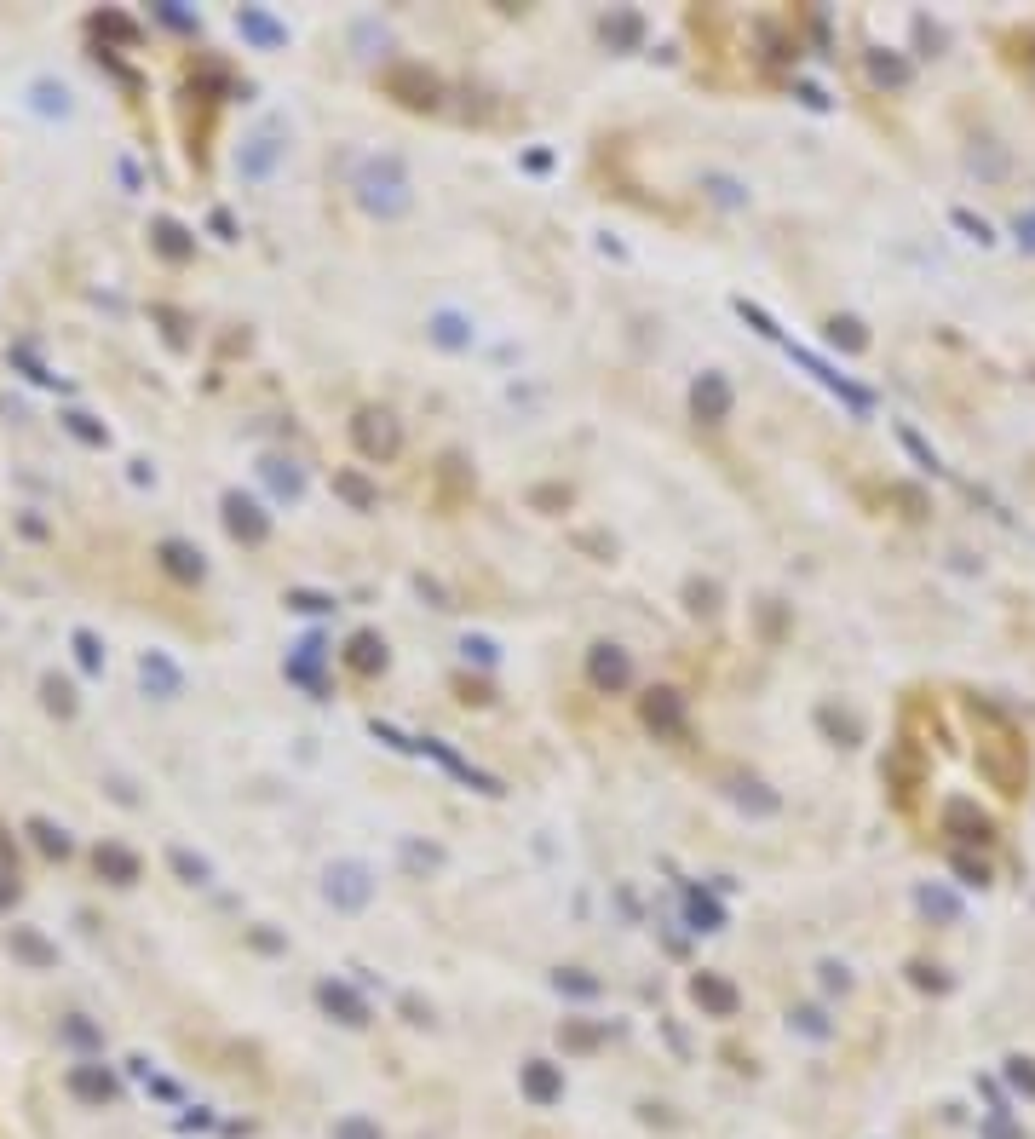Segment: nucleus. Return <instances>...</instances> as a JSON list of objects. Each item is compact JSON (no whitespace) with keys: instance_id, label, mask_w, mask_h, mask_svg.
<instances>
[{"instance_id":"f257e3e1","label":"nucleus","mask_w":1035,"mask_h":1139,"mask_svg":"<svg viewBox=\"0 0 1035 1139\" xmlns=\"http://www.w3.org/2000/svg\"><path fill=\"white\" fill-rule=\"evenodd\" d=\"M972 720L989 725V743L984 754H978V766H984V777L995 783L1001 794H1018L1024 789V771H1030V760H1024V743H1018V731L1007 725V714L1001 708H989V702L972 697Z\"/></svg>"},{"instance_id":"f03ea898","label":"nucleus","mask_w":1035,"mask_h":1139,"mask_svg":"<svg viewBox=\"0 0 1035 1139\" xmlns=\"http://www.w3.org/2000/svg\"><path fill=\"white\" fill-rule=\"evenodd\" d=\"M351 185H357V202H363L374 219H397V213L414 208V190H409V173H403V156H391V150L363 156Z\"/></svg>"},{"instance_id":"7ed1b4c3","label":"nucleus","mask_w":1035,"mask_h":1139,"mask_svg":"<svg viewBox=\"0 0 1035 1139\" xmlns=\"http://www.w3.org/2000/svg\"><path fill=\"white\" fill-rule=\"evenodd\" d=\"M386 93L409 110H437L443 104V81H437L426 64H391L386 70Z\"/></svg>"},{"instance_id":"20e7f679","label":"nucleus","mask_w":1035,"mask_h":1139,"mask_svg":"<svg viewBox=\"0 0 1035 1139\" xmlns=\"http://www.w3.org/2000/svg\"><path fill=\"white\" fill-rule=\"evenodd\" d=\"M322 898L334 909H363L368 898H374V869H368V863H334V869L322 875Z\"/></svg>"},{"instance_id":"39448f33","label":"nucleus","mask_w":1035,"mask_h":1139,"mask_svg":"<svg viewBox=\"0 0 1035 1139\" xmlns=\"http://www.w3.org/2000/svg\"><path fill=\"white\" fill-rule=\"evenodd\" d=\"M351 438H357V449H363L368 461H391V455L403 449L397 415H386V409H363V415L351 420Z\"/></svg>"},{"instance_id":"423d86ee","label":"nucleus","mask_w":1035,"mask_h":1139,"mask_svg":"<svg viewBox=\"0 0 1035 1139\" xmlns=\"http://www.w3.org/2000/svg\"><path fill=\"white\" fill-rule=\"evenodd\" d=\"M731 403H736V397H731V380H725V374H696V386H690V415H696V420H702V426H725V420H731Z\"/></svg>"},{"instance_id":"0eeeda50","label":"nucleus","mask_w":1035,"mask_h":1139,"mask_svg":"<svg viewBox=\"0 0 1035 1139\" xmlns=\"http://www.w3.org/2000/svg\"><path fill=\"white\" fill-rule=\"evenodd\" d=\"M587 679H593L598 691H627V685H633V662H627L621 645H593V651H587Z\"/></svg>"},{"instance_id":"6e6552de","label":"nucleus","mask_w":1035,"mask_h":1139,"mask_svg":"<svg viewBox=\"0 0 1035 1139\" xmlns=\"http://www.w3.org/2000/svg\"><path fill=\"white\" fill-rule=\"evenodd\" d=\"M225 524L236 541H248V547H259L265 535H271V518L259 512V501H248V495H225Z\"/></svg>"},{"instance_id":"1a4fd4ad","label":"nucleus","mask_w":1035,"mask_h":1139,"mask_svg":"<svg viewBox=\"0 0 1035 1139\" xmlns=\"http://www.w3.org/2000/svg\"><path fill=\"white\" fill-rule=\"evenodd\" d=\"M644 725L662 731V737H679L685 731V697L679 691H650L644 697Z\"/></svg>"},{"instance_id":"9d476101","label":"nucleus","mask_w":1035,"mask_h":1139,"mask_svg":"<svg viewBox=\"0 0 1035 1139\" xmlns=\"http://www.w3.org/2000/svg\"><path fill=\"white\" fill-rule=\"evenodd\" d=\"M322 656H328V645H322L317 633H311V639H299L294 656H288V679H294V685H305V691H322Z\"/></svg>"},{"instance_id":"9b49d317","label":"nucleus","mask_w":1035,"mask_h":1139,"mask_svg":"<svg viewBox=\"0 0 1035 1139\" xmlns=\"http://www.w3.org/2000/svg\"><path fill=\"white\" fill-rule=\"evenodd\" d=\"M788 351H794V363H800V369H811V374H817V380H823L828 392H840V397H846L851 409H869V403H874V397L863 392V386H851L846 374H834V369H828V363H817L811 351H800V346H788Z\"/></svg>"},{"instance_id":"f8f14e48","label":"nucleus","mask_w":1035,"mask_h":1139,"mask_svg":"<svg viewBox=\"0 0 1035 1139\" xmlns=\"http://www.w3.org/2000/svg\"><path fill=\"white\" fill-rule=\"evenodd\" d=\"M690 996L702 1001L708 1013H719V1019H731L736 1013V984H725L719 973H696L690 978Z\"/></svg>"},{"instance_id":"ddd939ff","label":"nucleus","mask_w":1035,"mask_h":1139,"mask_svg":"<svg viewBox=\"0 0 1035 1139\" xmlns=\"http://www.w3.org/2000/svg\"><path fill=\"white\" fill-rule=\"evenodd\" d=\"M414 748H426V754H432L437 766H449V771H455L460 783H472V789H483V794H501V783H495V777H483V771H472V766H466V760H460V754H455V748H443V743H437V737H420V743H414Z\"/></svg>"},{"instance_id":"4468645a","label":"nucleus","mask_w":1035,"mask_h":1139,"mask_svg":"<svg viewBox=\"0 0 1035 1139\" xmlns=\"http://www.w3.org/2000/svg\"><path fill=\"white\" fill-rule=\"evenodd\" d=\"M725 794H731V800L742 806V812H759V817H771V812L782 806V800H777L771 789H765L759 777H731V783H725Z\"/></svg>"},{"instance_id":"2eb2a0df","label":"nucleus","mask_w":1035,"mask_h":1139,"mask_svg":"<svg viewBox=\"0 0 1035 1139\" xmlns=\"http://www.w3.org/2000/svg\"><path fill=\"white\" fill-rule=\"evenodd\" d=\"M345 662H351L357 674H380V668H386V639H380V633H351Z\"/></svg>"},{"instance_id":"dca6fc26","label":"nucleus","mask_w":1035,"mask_h":1139,"mask_svg":"<svg viewBox=\"0 0 1035 1139\" xmlns=\"http://www.w3.org/2000/svg\"><path fill=\"white\" fill-rule=\"evenodd\" d=\"M426 334H432V346H443V351H466L472 346V323H466L460 311H437Z\"/></svg>"},{"instance_id":"f3484780","label":"nucleus","mask_w":1035,"mask_h":1139,"mask_svg":"<svg viewBox=\"0 0 1035 1139\" xmlns=\"http://www.w3.org/2000/svg\"><path fill=\"white\" fill-rule=\"evenodd\" d=\"M317 1001L328 1007V1013H340L345 1024H368V1007L357 1001V990H345V984H334V978H328V984H317Z\"/></svg>"},{"instance_id":"a211bd4d","label":"nucleus","mask_w":1035,"mask_h":1139,"mask_svg":"<svg viewBox=\"0 0 1035 1139\" xmlns=\"http://www.w3.org/2000/svg\"><path fill=\"white\" fill-rule=\"evenodd\" d=\"M604 41L616 52H633L644 41V18L639 12H610V18H604Z\"/></svg>"},{"instance_id":"6ab92c4d","label":"nucleus","mask_w":1035,"mask_h":1139,"mask_svg":"<svg viewBox=\"0 0 1035 1139\" xmlns=\"http://www.w3.org/2000/svg\"><path fill=\"white\" fill-rule=\"evenodd\" d=\"M334 495H345V501H351L357 512H374V507H380V489L368 484L363 472H334Z\"/></svg>"},{"instance_id":"aec40b11","label":"nucleus","mask_w":1035,"mask_h":1139,"mask_svg":"<svg viewBox=\"0 0 1035 1139\" xmlns=\"http://www.w3.org/2000/svg\"><path fill=\"white\" fill-rule=\"evenodd\" d=\"M685 915H690V927L696 932H719L725 927V909L713 904L708 892H696V886H685Z\"/></svg>"},{"instance_id":"412c9836","label":"nucleus","mask_w":1035,"mask_h":1139,"mask_svg":"<svg viewBox=\"0 0 1035 1139\" xmlns=\"http://www.w3.org/2000/svg\"><path fill=\"white\" fill-rule=\"evenodd\" d=\"M236 29H242L248 41H259V47H282V41H288V29L276 24V18H265V12H253V6L236 18Z\"/></svg>"},{"instance_id":"4be33fe9","label":"nucleus","mask_w":1035,"mask_h":1139,"mask_svg":"<svg viewBox=\"0 0 1035 1139\" xmlns=\"http://www.w3.org/2000/svg\"><path fill=\"white\" fill-rule=\"evenodd\" d=\"M943 823H949V829H961V840H989V817H978L966 800H949Z\"/></svg>"},{"instance_id":"5701e85b","label":"nucleus","mask_w":1035,"mask_h":1139,"mask_svg":"<svg viewBox=\"0 0 1035 1139\" xmlns=\"http://www.w3.org/2000/svg\"><path fill=\"white\" fill-rule=\"evenodd\" d=\"M276 156H282V144H276L271 133H265V139H253V150H248V156H242L236 167H242L248 179H265V173L276 167Z\"/></svg>"},{"instance_id":"b1692460","label":"nucleus","mask_w":1035,"mask_h":1139,"mask_svg":"<svg viewBox=\"0 0 1035 1139\" xmlns=\"http://www.w3.org/2000/svg\"><path fill=\"white\" fill-rule=\"evenodd\" d=\"M161 558H167V570H173V576H184V582H202V553H190V547H179V541H167V547H161Z\"/></svg>"},{"instance_id":"393cba45","label":"nucleus","mask_w":1035,"mask_h":1139,"mask_svg":"<svg viewBox=\"0 0 1035 1139\" xmlns=\"http://www.w3.org/2000/svg\"><path fill=\"white\" fill-rule=\"evenodd\" d=\"M869 75L880 81V87H903V81H909V64H903V58H892V52H874Z\"/></svg>"},{"instance_id":"a878e982","label":"nucleus","mask_w":1035,"mask_h":1139,"mask_svg":"<svg viewBox=\"0 0 1035 1139\" xmlns=\"http://www.w3.org/2000/svg\"><path fill=\"white\" fill-rule=\"evenodd\" d=\"M702 190H708L719 208H742V202H748V190L736 185V179H725V173H708V179H702Z\"/></svg>"},{"instance_id":"bb28decb","label":"nucleus","mask_w":1035,"mask_h":1139,"mask_svg":"<svg viewBox=\"0 0 1035 1139\" xmlns=\"http://www.w3.org/2000/svg\"><path fill=\"white\" fill-rule=\"evenodd\" d=\"M828 340H834V346H846V351L869 346V334H863V323H857V317H834V323H828Z\"/></svg>"},{"instance_id":"cd10ccee","label":"nucleus","mask_w":1035,"mask_h":1139,"mask_svg":"<svg viewBox=\"0 0 1035 1139\" xmlns=\"http://www.w3.org/2000/svg\"><path fill=\"white\" fill-rule=\"evenodd\" d=\"M265 478H271V484L282 489L288 501H294L299 489H305V478H299V466H294V461H265Z\"/></svg>"},{"instance_id":"c85d7f7f","label":"nucleus","mask_w":1035,"mask_h":1139,"mask_svg":"<svg viewBox=\"0 0 1035 1139\" xmlns=\"http://www.w3.org/2000/svg\"><path fill=\"white\" fill-rule=\"evenodd\" d=\"M98 869H110L115 881H133V875H138V863L127 858V852H115V846H110V852H98Z\"/></svg>"},{"instance_id":"c756f323","label":"nucleus","mask_w":1035,"mask_h":1139,"mask_svg":"<svg viewBox=\"0 0 1035 1139\" xmlns=\"http://www.w3.org/2000/svg\"><path fill=\"white\" fill-rule=\"evenodd\" d=\"M156 236H161V248H167L173 259H184V254H190V242H184V231L173 225V219H161V225H156Z\"/></svg>"},{"instance_id":"7c9ffc66","label":"nucleus","mask_w":1035,"mask_h":1139,"mask_svg":"<svg viewBox=\"0 0 1035 1139\" xmlns=\"http://www.w3.org/2000/svg\"><path fill=\"white\" fill-rule=\"evenodd\" d=\"M920 909H926V915H943V921H955V898H949V892H932V886L920 892Z\"/></svg>"},{"instance_id":"2f4dec72","label":"nucleus","mask_w":1035,"mask_h":1139,"mask_svg":"<svg viewBox=\"0 0 1035 1139\" xmlns=\"http://www.w3.org/2000/svg\"><path fill=\"white\" fill-rule=\"evenodd\" d=\"M558 990H570V996H593L598 978H587L581 967H570V973H558Z\"/></svg>"},{"instance_id":"473e14b6","label":"nucleus","mask_w":1035,"mask_h":1139,"mask_svg":"<svg viewBox=\"0 0 1035 1139\" xmlns=\"http://www.w3.org/2000/svg\"><path fill=\"white\" fill-rule=\"evenodd\" d=\"M529 1093H535V1099H552V1093H558V1076H552L547 1065H529Z\"/></svg>"},{"instance_id":"72a5a7b5","label":"nucleus","mask_w":1035,"mask_h":1139,"mask_svg":"<svg viewBox=\"0 0 1035 1139\" xmlns=\"http://www.w3.org/2000/svg\"><path fill=\"white\" fill-rule=\"evenodd\" d=\"M288 605H294V610H311V616H317V610H334V599H322V593H305V587H294V593H288Z\"/></svg>"},{"instance_id":"f704fd0d","label":"nucleus","mask_w":1035,"mask_h":1139,"mask_svg":"<svg viewBox=\"0 0 1035 1139\" xmlns=\"http://www.w3.org/2000/svg\"><path fill=\"white\" fill-rule=\"evenodd\" d=\"M144 679H156L161 691H179V674H173L167 662H144Z\"/></svg>"},{"instance_id":"c9c22d12","label":"nucleus","mask_w":1035,"mask_h":1139,"mask_svg":"<svg viewBox=\"0 0 1035 1139\" xmlns=\"http://www.w3.org/2000/svg\"><path fill=\"white\" fill-rule=\"evenodd\" d=\"M955 869H961V881H972V886H984V881H989V869H984L978 858H966V852L955 858Z\"/></svg>"},{"instance_id":"e433bc0d","label":"nucleus","mask_w":1035,"mask_h":1139,"mask_svg":"<svg viewBox=\"0 0 1035 1139\" xmlns=\"http://www.w3.org/2000/svg\"><path fill=\"white\" fill-rule=\"evenodd\" d=\"M823 725H828V731H840V737H846V743H857V720H840V714H834V708H823Z\"/></svg>"},{"instance_id":"4c0bfd02","label":"nucleus","mask_w":1035,"mask_h":1139,"mask_svg":"<svg viewBox=\"0 0 1035 1139\" xmlns=\"http://www.w3.org/2000/svg\"><path fill=\"white\" fill-rule=\"evenodd\" d=\"M713 599H719V593H713V582H690V605H696V610H713Z\"/></svg>"},{"instance_id":"58836bf2","label":"nucleus","mask_w":1035,"mask_h":1139,"mask_svg":"<svg viewBox=\"0 0 1035 1139\" xmlns=\"http://www.w3.org/2000/svg\"><path fill=\"white\" fill-rule=\"evenodd\" d=\"M955 225H961V231H972L978 242H989V225H984V219H972V213H955Z\"/></svg>"},{"instance_id":"ea45409f","label":"nucleus","mask_w":1035,"mask_h":1139,"mask_svg":"<svg viewBox=\"0 0 1035 1139\" xmlns=\"http://www.w3.org/2000/svg\"><path fill=\"white\" fill-rule=\"evenodd\" d=\"M460 651H466V656H478V662H495V645H489V639H466Z\"/></svg>"},{"instance_id":"a19ab883","label":"nucleus","mask_w":1035,"mask_h":1139,"mask_svg":"<svg viewBox=\"0 0 1035 1139\" xmlns=\"http://www.w3.org/2000/svg\"><path fill=\"white\" fill-rule=\"evenodd\" d=\"M794 1019H800L805 1030H811V1036H823V1030H828V1024H823V1013H817V1007H805V1013H794Z\"/></svg>"},{"instance_id":"79ce46f5","label":"nucleus","mask_w":1035,"mask_h":1139,"mask_svg":"<svg viewBox=\"0 0 1035 1139\" xmlns=\"http://www.w3.org/2000/svg\"><path fill=\"white\" fill-rule=\"evenodd\" d=\"M173 863H179V869H184V875H190V881H202V875H207V863H196V858H190V852H179V858H173Z\"/></svg>"},{"instance_id":"37998d69","label":"nucleus","mask_w":1035,"mask_h":1139,"mask_svg":"<svg viewBox=\"0 0 1035 1139\" xmlns=\"http://www.w3.org/2000/svg\"><path fill=\"white\" fill-rule=\"evenodd\" d=\"M340 1139H374V1134H368L363 1122H345V1128H340Z\"/></svg>"},{"instance_id":"c03bdc74","label":"nucleus","mask_w":1035,"mask_h":1139,"mask_svg":"<svg viewBox=\"0 0 1035 1139\" xmlns=\"http://www.w3.org/2000/svg\"><path fill=\"white\" fill-rule=\"evenodd\" d=\"M1018 236H1024V242L1035 248V213H1030V219H1018Z\"/></svg>"}]
</instances>
